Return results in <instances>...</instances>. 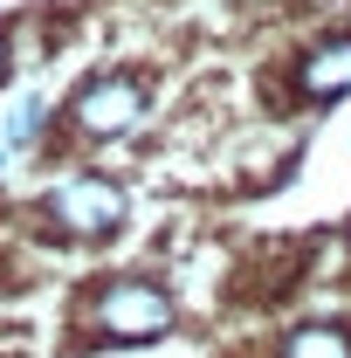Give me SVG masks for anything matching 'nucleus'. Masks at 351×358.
I'll return each instance as SVG.
<instances>
[{"label":"nucleus","mask_w":351,"mask_h":358,"mask_svg":"<svg viewBox=\"0 0 351 358\" xmlns=\"http://www.w3.org/2000/svg\"><path fill=\"white\" fill-rule=\"evenodd\" d=\"M7 76H14V28L0 21V83H7Z\"/></svg>","instance_id":"nucleus-7"},{"label":"nucleus","mask_w":351,"mask_h":358,"mask_svg":"<svg viewBox=\"0 0 351 358\" xmlns=\"http://www.w3.org/2000/svg\"><path fill=\"white\" fill-rule=\"evenodd\" d=\"M0 145H7V152H35V159L55 145V103H48L42 90L7 96V110H0Z\"/></svg>","instance_id":"nucleus-5"},{"label":"nucleus","mask_w":351,"mask_h":358,"mask_svg":"<svg viewBox=\"0 0 351 358\" xmlns=\"http://www.w3.org/2000/svg\"><path fill=\"white\" fill-rule=\"evenodd\" d=\"M21 227L35 241H55V248H103L131 227V186L117 173H96V166H69L35 193Z\"/></svg>","instance_id":"nucleus-1"},{"label":"nucleus","mask_w":351,"mask_h":358,"mask_svg":"<svg viewBox=\"0 0 351 358\" xmlns=\"http://www.w3.org/2000/svg\"><path fill=\"white\" fill-rule=\"evenodd\" d=\"M345 241H351V221H345Z\"/></svg>","instance_id":"nucleus-9"},{"label":"nucleus","mask_w":351,"mask_h":358,"mask_svg":"<svg viewBox=\"0 0 351 358\" xmlns=\"http://www.w3.org/2000/svg\"><path fill=\"white\" fill-rule=\"evenodd\" d=\"M296 103H345L351 96V28H338V35H324V42H310L303 55H296Z\"/></svg>","instance_id":"nucleus-4"},{"label":"nucleus","mask_w":351,"mask_h":358,"mask_svg":"<svg viewBox=\"0 0 351 358\" xmlns=\"http://www.w3.org/2000/svg\"><path fill=\"white\" fill-rule=\"evenodd\" d=\"M275 358H351V324L345 317H303L282 331Z\"/></svg>","instance_id":"nucleus-6"},{"label":"nucleus","mask_w":351,"mask_h":358,"mask_svg":"<svg viewBox=\"0 0 351 358\" xmlns=\"http://www.w3.org/2000/svg\"><path fill=\"white\" fill-rule=\"evenodd\" d=\"M152 103H159V90L145 69H89L55 103V138H69L76 152H110L152 124Z\"/></svg>","instance_id":"nucleus-3"},{"label":"nucleus","mask_w":351,"mask_h":358,"mask_svg":"<svg viewBox=\"0 0 351 358\" xmlns=\"http://www.w3.org/2000/svg\"><path fill=\"white\" fill-rule=\"evenodd\" d=\"M7 159H14V152H7V145H0V173H7Z\"/></svg>","instance_id":"nucleus-8"},{"label":"nucleus","mask_w":351,"mask_h":358,"mask_svg":"<svg viewBox=\"0 0 351 358\" xmlns=\"http://www.w3.org/2000/svg\"><path fill=\"white\" fill-rule=\"evenodd\" d=\"M173 331H179V296L138 268L96 275L76 303V338L89 352H145V345H166Z\"/></svg>","instance_id":"nucleus-2"}]
</instances>
